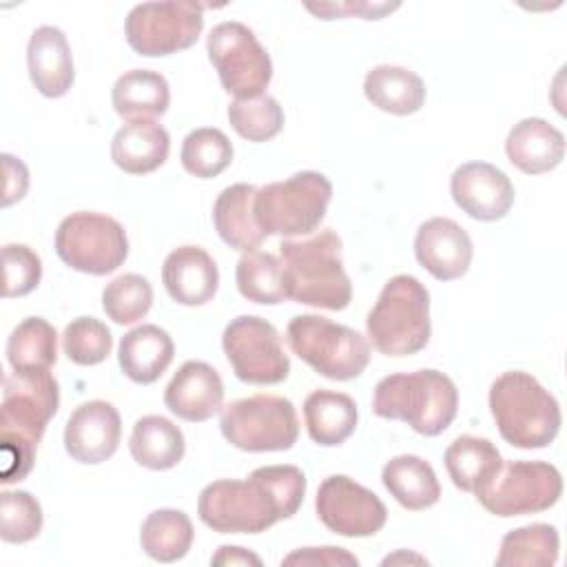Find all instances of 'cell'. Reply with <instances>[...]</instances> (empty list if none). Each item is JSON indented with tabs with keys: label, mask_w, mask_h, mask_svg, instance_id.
I'll return each instance as SVG.
<instances>
[{
	"label": "cell",
	"mask_w": 567,
	"mask_h": 567,
	"mask_svg": "<svg viewBox=\"0 0 567 567\" xmlns=\"http://www.w3.org/2000/svg\"><path fill=\"white\" fill-rule=\"evenodd\" d=\"M306 474L297 465H264L248 478H219L197 498L199 520L219 534H261L303 503Z\"/></svg>",
	"instance_id": "cell-1"
},
{
	"label": "cell",
	"mask_w": 567,
	"mask_h": 567,
	"mask_svg": "<svg viewBox=\"0 0 567 567\" xmlns=\"http://www.w3.org/2000/svg\"><path fill=\"white\" fill-rule=\"evenodd\" d=\"M60 408V385L49 370H13L2 381L0 405V481L27 478L38 443Z\"/></svg>",
	"instance_id": "cell-2"
},
{
	"label": "cell",
	"mask_w": 567,
	"mask_h": 567,
	"mask_svg": "<svg viewBox=\"0 0 567 567\" xmlns=\"http://www.w3.org/2000/svg\"><path fill=\"white\" fill-rule=\"evenodd\" d=\"M286 297L312 308L343 310L352 299V284L341 259V237L323 228L306 239L279 244Z\"/></svg>",
	"instance_id": "cell-3"
},
{
	"label": "cell",
	"mask_w": 567,
	"mask_h": 567,
	"mask_svg": "<svg viewBox=\"0 0 567 567\" xmlns=\"http://www.w3.org/2000/svg\"><path fill=\"white\" fill-rule=\"evenodd\" d=\"M372 412L403 421L423 436H439L456 419L458 390L447 374L430 368L388 374L374 385Z\"/></svg>",
	"instance_id": "cell-4"
},
{
	"label": "cell",
	"mask_w": 567,
	"mask_h": 567,
	"mask_svg": "<svg viewBox=\"0 0 567 567\" xmlns=\"http://www.w3.org/2000/svg\"><path fill=\"white\" fill-rule=\"evenodd\" d=\"M489 412L501 436L520 450L551 445L563 423L556 396L523 370H507L494 379Z\"/></svg>",
	"instance_id": "cell-5"
},
{
	"label": "cell",
	"mask_w": 567,
	"mask_h": 567,
	"mask_svg": "<svg viewBox=\"0 0 567 567\" xmlns=\"http://www.w3.org/2000/svg\"><path fill=\"white\" fill-rule=\"evenodd\" d=\"M368 339L385 357L421 352L432 334L430 292L412 275H394L385 281L365 319Z\"/></svg>",
	"instance_id": "cell-6"
},
{
	"label": "cell",
	"mask_w": 567,
	"mask_h": 567,
	"mask_svg": "<svg viewBox=\"0 0 567 567\" xmlns=\"http://www.w3.org/2000/svg\"><path fill=\"white\" fill-rule=\"evenodd\" d=\"M332 199V184L319 171H299L257 188L255 219L264 235L297 237L319 228Z\"/></svg>",
	"instance_id": "cell-7"
},
{
	"label": "cell",
	"mask_w": 567,
	"mask_h": 567,
	"mask_svg": "<svg viewBox=\"0 0 567 567\" xmlns=\"http://www.w3.org/2000/svg\"><path fill=\"white\" fill-rule=\"evenodd\" d=\"M286 341L317 374L332 381L357 379L370 363V341L354 328L321 315L292 317Z\"/></svg>",
	"instance_id": "cell-8"
},
{
	"label": "cell",
	"mask_w": 567,
	"mask_h": 567,
	"mask_svg": "<svg viewBox=\"0 0 567 567\" xmlns=\"http://www.w3.org/2000/svg\"><path fill=\"white\" fill-rule=\"evenodd\" d=\"M224 439L244 452H286L297 443L299 419L290 399L252 394L221 410Z\"/></svg>",
	"instance_id": "cell-9"
},
{
	"label": "cell",
	"mask_w": 567,
	"mask_h": 567,
	"mask_svg": "<svg viewBox=\"0 0 567 567\" xmlns=\"http://www.w3.org/2000/svg\"><path fill=\"white\" fill-rule=\"evenodd\" d=\"M206 51L226 93L235 100L264 95L272 80V60L252 29L237 20L219 22L206 38Z\"/></svg>",
	"instance_id": "cell-10"
},
{
	"label": "cell",
	"mask_w": 567,
	"mask_h": 567,
	"mask_svg": "<svg viewBox=\"0 0 567 567\" xmlns=\"http://www.w3.org/2000/svg\"><path fill=\"white\" fill-rule=\"evenodd\" d=\"M53 246L69 268L86 275H109L128 257L124 226L109 215L91 210L66 215L58 224Z\"/></svg>",
	"instance_id": "cell-11"
},
{
	"label": "cell",
	"mask_w": 567,
	"mask_h": 567,
	"mask_svg": "<svg viewBox=\"0 0 567 567\" xmlns=\"http://www.w3.org/2000/svg\"><path fill=\"white\" fill-rule=\"evenodd\" d=\"M560 472L545 461H503L496 474L476 492L478 503L494 516L538 514L558 503Z\"/></svg>",
	"instance_id": "cell-12"
},
{
	"label": "cell",
	"mask_w": 567,
	"mask_h": 567,
	"mask_svg": "<svg viewBox=\"0 0 567 567\" xmlns=\"http://www.w3.org/2000/svg\"><path fill=\"white\" fill-rule=\"evenodd\" d=\"M204 29L197 2H140L124 20V35L137 55L159 58L190 49Z\"/></svg>",
	"instance_id": "cell-13"
},
{
	"label": "cell",
	"mask_w": 567,
	"mask_h": 567,
	"mask_svg": "<svg viewBox=\"0 0 567 567\" xmlns=\"http://www.w3.org/2000/svg\"><path fill=\"white\" fill-rule=\"evenodd\" d=\"M221 348L239 381L252 385L281 383L290 372L277 328L257 315H239L228 321Z\"/></svg>",
	"instance_id": "cell-14"
},
{
	"label": "cell",
	"mask_w": 567,
	"mask_h": 567,
	"mask_svg": "<svg viewBox=\"0 0 567 567\" xmlns=\"http://www.w3.org/2000/svg\"><path fill=\"white\" fill-rule=\"evenodd\" d=\"M315 512L330 532L346 538L374 536L388 520L383 501L346 474L323 478L317 489Z\"/></svg>",
	"instance_id": "cell-15"
},
{
	"label": "cell",
	"mask_w": 567,
	"mask_h": 567,
	"mask_svg": "<svg viewBox=\"0 0 567 567\" xmlns=\"http://www.w3.org/2000/svg\"><path fill=\"white\" fill-rule=\"evenodd\" d=\"M454 204L478 221H498L514 206L512 179L489 162H465L450 177Z\"/></svg>",
	"instance_id": "cell-16"
},
{
	"label": "cell",
	"mask_w": 567,
	"mask_h": 567,
	"mask_svg": "<svg viewBox=\"0 0 567 567\" xmlns=\"http://www.w3.org/2000/svg\"><path fill=\"white\" fill-rule=\"evenodd\" d=\"M122 419L113 403L93 399L80 403L64 425L66 454L84 465L109 461L120 445Z\"/></svg>",
	"instance_id": "cell-17"
},
{
	"label": "cell",
	"mask_w": 567,
	"mask_h": 567,
	"mask_svg": "<svg viewBox=\"0 0 567 567\" xmlns=\"http://www.w3.org/2000/svg\"><path fill=\"white\" fill-rule=\"evenodd\" d=\"M414 255L434 279L454 281L470 270L474 246L461 224L450 217H432L414 235Z\"/></svg>",
	"instance_id": "cell-18"
},
{
	"label": "cell",
	"mask_w": 567,
	"mask_h": 567,
	"mask_svg": "<svg viewBox=\"0 0 567 567\" xmlns=\"http://www.w3.org/2000/svg\"><path fill=\"white\" fill-rule=\"evenodd\" d=\"M164 403L177 419L208 421L224 405V381L206 361H184L164 390Z\"/></svg>",
	"instance_id": "cell-19"
},
{
	"label": "cell",
	"mask_w": 567,
	"mask_h": 567,
	"mask_svg": "<svg viewBox=\"0 0 567 567\" xmlns=\"http://www.w3.org/2000/svg\"><path fill=\"white\" fill-rule=\"evenodd\" d=\"M27 69L33 86L44 97H62L73 86L75 66L62 29L42 24L27 42Z\"/></svg>",
	"instance_id": "cell-20"
},
{
	"label": "cell",
	"mask_w": 567,
	"mask_h": 567,
	"mask_svg": "<svg viewBox=\"0 0 567 567\" xmlns=\"http://www.w3.org/2000/svg\"><path fill=\"white\" fill-rule=\"evenodd\" d=\"M162 281L175 303L204 306L217 292L219 270L215 259L202 246L186 244L166 255Z\"/></svg>",
	"instance_id": "cell-21"
},
{
	"label": "cell",
	"mask_w": 567,
	"mask_h": 567,
	"mask_svg": "<svg viewBox=\"0 0 567 567\" xmlns=\"http://www.w3.org/2000/svg\"><path fill=\"white\" fill-rule=\"evenodd\" d=\"M507 159L527 175L554 171L565 157V135L543 117H523L505 140Z\"/></svg>",
	"instance_id": "cell-22"
},
{
	"label": "cell",
	"mask_w": 567,
	"mask_h": 567,
	"mask_svg": "<svg viewBox=\"0 0 567 567\" xmlns=\"http://www.w3.org/2000/svg\"><path fill=\"white\" fill-rule=\"evenodd\" d=\"M173 357L175 343L171 334L155 323H142L128 330L120 339L117 348V363L122 372L140 385L155 383L166 372Z\"/></svg>",
	"instance_id": "cell-23"
},
{
	"label": "cell",
	"mask_w": 567,
	"mask_h": 567,
	"mask_svg": "<svg viewBox=\"0 0 567 567\" xmlns=\"http://www.w3.org/2000/svg\"><path fill=\"white\" fill-rule=\"evenodd\" d=\"M171 151L168 131L155 120H133L120 126L111 142L113 164L128 175H146L159 168Z\"/></svg>",
	"instance_id": "cell-24"
},
{
	"label": "cell",
	"mask_w": 567,
	"mask_h": 567,
	"mask_svg": "<svg viewBox=\"0 0 567 567\" xmlns=\"http://www.w3.org/2000/svg\"><path fill=\"white\" fill-rule=\"evenodd\" d=\"M255 195L257 186L239 182L226 186L213 204V224L217 235L224 244L241 252L257 250L266 239L255 219Z\"/></svg>",
	"instance_id": "cell-25"
},
{
	"label": "cell",
	"mask_w": 567,
	"mask_h": 567,
	"mask_svg": "<svg viewBox=\"0 0 567 567\" xmlns=\"http://www.w3.org/2000/svg\"><path fill=\"white\" fill-rule=\"evenodd\" d=\"M303 419L308 436L323 447L346 443L357 430V403L346 392L315 390L303 401Z\"/></svg>",
	"instance_id": "cell-26"
},
{
	"label": "cell",
	"mask_w": 567,
	"mask_h": 567,
	"mask_svg": "<svg viewBox=\"0 0 567 567\" xmlns=\"http://www.w3.org/2000/svg\"><path fill=\"white\" fill-rule=\"evenodd\" d=\"M111 102L115 113L126 122L155 120L171 104V86L157 71L131 69L115 80Z\"/></svg>",
	"instance_id": "cell-27"
},
{
	"label": "cell",
	"mask_w": 567,
	"mask_h": 567,
	"mask_svg": "<svg viewBox=\"0 0 567 567\" xmlns=\"http://www.w3.org/2000/svg\"><path fill=\"white\" fill-rule=\"evenodd\" d=\"M381 481L390 496L410 512L427 509L441 498L434 467L416 454H399L390 458L381 470Z\"/></svg>",
	"instance_id": "cell-28"
},
{
	"label": "cell",
	"mask_w": 567,
	"mask_h": 567,
	"mask_svg": "<svg viewBox=\"0 0 567 567\" xmlns=\"http://www.w3.org/2000/svg\"><path fill=\"white\" fill-rule=\"evenodd\" d=\"M363 93L372 106L390 115H412L425 104L421 75L396 64H377L365 73Z\"/></svg>",
	"instance_id": "cell-29"
},
{
	"label": "cell",
	"mask_w": 567,
	"mask_h": 567,
	"mask_svg": "<svg viewBox=\"0 0 567 567\" xmlns=\"http://www.w3.org/2000/svg\"><path fill=\"white\" fill-rule=\"evenodd\" d=\"M128 450L137 465L153 472H164L184 458L186 441L173 421L159 414H146L135 421Z\"/></svg>",
	"instance_id": "cell-30"
},
{
	"label": "cell",
	"mask_w": 567,
	"mask_h": 567,
	"mask_svg": "<svg viewBox=\"0 0 567 567\" xmlns=\"http://www.w3.org/2000/svg\"><path fill=\"white\" fill-rule=\"evenodd\" d=\"M443 461L452 483L461 492L476 494L496 474L503 456L489 439L463 434L447 445Z\"/></svg>",
	"instance_id": "cell-31"
},
{
	"label": "cell",
	"mask_w": 567,
	"mask_h": 567,
	"mask_svg": "<svg viewBox=\"0 0 567 567\" xmlns=\"http://www.w3.org/2000/svg\"><path fill=\"white\" fill-rule=\"evenodd\" d=\"M193 538L195 529L188 514L173 507L151 512L140 527V545L144 554L157 563H175L184 558Z\"/></svg>",
	"instance_id": "cell-32"
},
{
	"label": "cell",
	"mask_w": 567,
	"mask_h": 567,
	"mask_svg": "<svg viewBox=\"0 0 567 567\" xmlns=\"http://www.w3.org/2000/svg\"><path fill=\"white\" fill-rule=\"evenodd\" d=\"M558 529L547 523H532L507 532L496 556L498 567H551L558 560Z\"/></svg>",
	"instance_id": "cell-33"
},
{
	"label": "cell",
	"mask_w": 567,
	"mask_h": 567,
	"mask_svg": "<svg viewBox=\"0 0 567 567\" xmlns=\"http://www.w3.org/2000/svg\"><path fill=\"white\" fill-rule=\"evenodd\" d=\"M7 361L13 370H49L58 361V332L42 317L22 319L7 339Z\"/></svg>",
	"instance_id": "cell-34"
},
{
	"label": "cell",
	"mask_w": 567,
	"mask_h": 567,
	"mask_svg": "<svg viewBox=\"0 0 567 567\" xmlns=\"http://www.w3.org/2000/svg\"><path fill=\"white\" fill-rule=\"evenodd\" d=\"M235 284L239 295L252 303L277 306L288 299L284 290L281 259L270 252H244L235 268Z\"/></svg>",
	"instance_id": "cell-35"
},
{
	"label": "cell",
	"mask_w": 567,
	"mask_h": 567,
	"mask_svg": "<svg viewBox=\"0 0 567 567\" xmlns=\"http://www.w3.org/2000/svg\"><path fill=\"white\" fill-rule=\"evenodd\" d=\"M179 162L186 173L199 179H210L230 166L233 144L224 131L202 126L184 137Z\"/></svg>",
	"instance_id": "cell-36"
},
{
	"label": "cell",
	"mask_w": 567,
	"mask_h": 567,
	"mask_svg": "<svg viewBox=\"0 0 567 567\" xmlns=\"http://www.w3.org/2000/svg\"><path fill=\"white\" fill-rule=\"evenodd\" d=\"M153 306V286L137 272H124L102 290V308L117 326H131L148 315Z\"/></svg>",
	"instance_id": "cell-37"
},
{
	"label": "cell",
	"mask_w": 567,
	"mask_h": 567,
	"mask_svg": "<svg viewBox=\"0 0 567 567\" xmlns=\"http://www.w3.org/2000/svg\"><path fill=\"white\" fill-rule=\"evenodd\" d=\"M228 122L235 133L248 142L272 140L284 126V109L272 95L233 100L228 104Z\"/></svg>",
	"instance_id": "cell-38"
},
{
	"label": "cell",
	"mask_w": 567,
	"mask_h": 567,
	"mask_svg": "<svg viewBox=\"0 0 567 567\" xmlns=\"http://www.w3.org/2000/svg\"><path fill=\"white\" fill-rule=\"evenodd\" d=\"M44 516L35 496L24 489L0 494V538L11 545L33 540L42 529Z\"/></svg>",
	"instance_id": "cell-39"
},
{
	"label": "cell",
	"mask_w": 567,
	"mask_h": 567,
	"mask_svg": "<svg viewBox=\"0 0 567 567\" xmlns=\"http://www.w3.org/2000/svg\"><path fill=\"white\" fill-rule=\"evenodd\" d=\"M62 346L69 361L78 365H97L111 354L113 334L100 319L78 317L66 323L62 332Z\"/></svg>",
	"instance_id": "cell-40"
},
{
	"label": "cell",
	"mask_w": 567,
	"mask_h": 567,
	"mask_svg": "<svg viewBox=\"0 0 567 567\" xmlns=\"http://www.w3.org/2000/svg\"><path fill=\"white\" fill-rule=\"evenodd\" d=\"M42 261L27 244L2 246V297H24L38 288Z\"/></svg>",
	"instance_id": "cell-41"
},
{
	"label": "cell",
	"mask_w": 567,
	"mask_h": 567,
	"mask_svg": "<svg viewBox=\"0 0 567 567\" xmlns=\"http://www.w3.org/2000/svg\"><path fill=\"white\" fill-rule=\"evenodd\" d=\"M281 565H326V567H357L359 558L343 547H303L288 554Z\"/></svg>",
	"instance_id": "cell-42"
},
{
	"label": "cell",
	"mask_w": 567,
	"mask_h": 567,
	"mask_svg": "<svg viewBox=\"0 0 567 567\" xmlns=\"http://www.w3.org/2000/svg\"><path fill=\"white\" fill-rule=\"evenodd\" d=\"M2 168H4V190H2V206H11L27 195L29 188V168L20 157L11 153H2Z\"/></svg>",
	"instance_id": "cell-43"
},
{
	"label": "cell",
	"mask_w": 567,
	"mask_h": 567,
	"mask_svg": "<svg viewBox=\"0 0 567 567\" xmlns=\"http://www.w3.org/2000/svg\"><path fill=\"white\" fill-rule=\"evenodd\" d=\"M213 565H261V558L237 545H221L217 554L210 558Z\"/></svg>",
	"instance_id": "cell-44"
},
{
	"label": "cell",
	"mask_w": 567,
	"mask_h": 567,
	"mask_svg": "<svg viewBox=\"0 0 567 567\" xmlns=\"http://www.w3.org/2000/svg\"><path fill=\"white\" fill-rule=\"evenodd\" d=\"M396 560H414V563H425V558H421V556H412V554H394V556H388V558H383V565H390V563H396Z\"/></svg>",
	"instance_id": "cell-45"
}]
</instances>
